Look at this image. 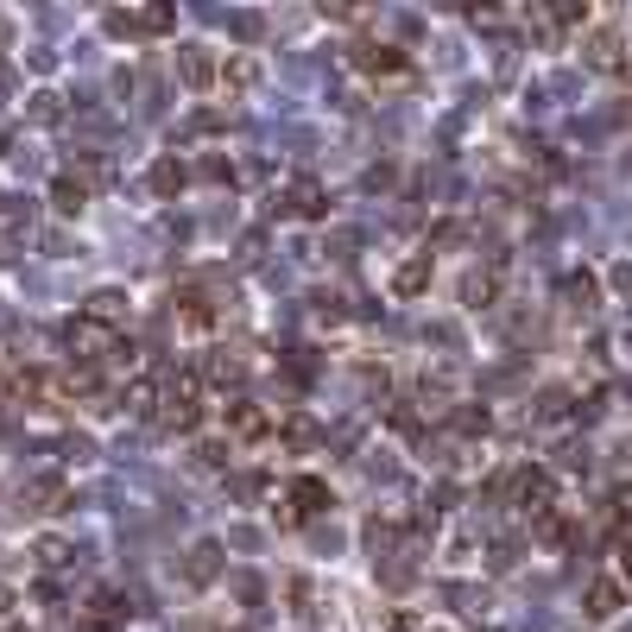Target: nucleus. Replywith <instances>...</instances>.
I'll use <instances>...</instances> for the list:
<instances>
[{
  "label": "nucleus",
  "instance_id": "nucleus-1",
  "mask_svg": "<svg viewBox=\"0 0 632 632\" xmlns=\"http://www.w3.org/2000/svg\"><path fill=\"white\" fill-rule=\"evenodd\" d=\"M285 500H292V506H285V519H316L323 506H329V487H323L316 474H297L292 487H285Z\"/></svg>",
  "mask_w": 632,
  "mask_h": 632
},
{
  "label": "nucleus",
  "instance_id": "nucleus-2",
  "mask_svg": "<svg viewBox=\"0 0 632 632\" xmlns=\"http://www.w3.org/2000/svg\"><path fill=\"white\" fill-rule=\"evenodd\" d=\"M178 77L190 82V89H209V82H216V51H209V45H184L178 51Z\"/></svg>",
  "mask_w": 632,
  "mask_h": 632
},
{
  "label": "nucleus",
  "instance_id": "nucleus-3",
  "mask_svg": "<svg viewBox=\"0 0 632 632\" xmlns=\"http://www.w3.org/2000/svg\"><path fill=\"white\" fill-rule=\"evenodd\" d=\"M285 209L316 221L323 209H329V203H323V184H316V178H292V184H285Z\"/></svg>",
  "mask_w": 632,
  "mask_h": 632
},
{
  "label": "nucleus",
  "instance_id": "nucleus-4",
  "mask_svg": "<svg viewBox=\"0 0 632 632\" xmlns=\"http://www.w3.org/2000/svg\"><path fill=\"white\" fill-rule=\"evenodd\" d=\"M582 58H589L594 70H608V77H620V70H626V58H620V39H613V32H594V39L582 45Z\"/></svg>",
  "mask_w": 632,
  "mask_h": 632
},
{
  "label": "nucleus",
  "instance_id": "nucleus-5",
  "mask_svg": "<svg viewBox=\"0 0 632 632\" xmlns=\"http://www.w3.org/2000/svg\"><path fill=\"white\" fill-rule=\"evenodd\" d=\"M424 285H431V254H412V259L393 273V297H417Z\"/></svg>",
  "mask_w": 632,
  "mask_h": 632
},
{
  "label": "nucleus",
  "instance_id": "nucleus-6",
  "mask_svg": "<svg viewBox=\"0 0 632 632\" xmlns=\"http://www.w3.org/2000/svg\"><path fill=\"white\" fill-rule=\"evenodd\" d=\"M120 620H127V608H120L115 594H96V601L82 608V626H89V632H115Z\"/></svg>",
  "mask_w": 632,
  "mask_h": 632
},
{
  "label": "nucleus",
  "instance_id": "nucleus-7",
  "mask_svg": "<svg viewBox=\"0 0 632 632\" xmlns=\"http://www.w3.org/2000/svg\"><path fill=\"white\" fill-rule=\"evenodd\" d=\"M82 316H89V323H101V329H115L120 316H127V297H120V292H96Z\"/></svg>",
  "mask_w": 632,
  "mask_h": 632
},
{
  "label": "nucleus",
  "instance_id": "nucleus-8",
  "mask_svg": "<svg viewBox=\"0 0 632 632\" xmlns=\"http://www.w3.org/2000/svg\"><path fill=\"white\" fill-rule=\"evenodd\" d=\"M228 431H235V436H259V431H266V412H259L254 398H235V405H228Z\"/></svg>",
  "mask_w": 632,
  "mask_h": 632
},
{
  "label": "nucleus",
  "instance_id": "nucleus-9",
  "mask_svg": "<svg viewBox=\"0 0 632 632\" xmlns=\"http://www.w3.org/2000/svg\"><path fill=\"white\" fill-rule=\"evenodd\" d=\"M216 570H221V544H197V551H190V563H184V575H190V582H216Z\"/></svg>",
  "mask_w": 632,
  "mask_h": 632
},
{
  "label": "nucleus",
  "instance_id": "nucleus-10",
  "mask_svg": "<svg viewBox=\"0 0 632 632\" xmlns=\"http://www.w3.org/2000/svg\"><path fill=\"white\" fill-rule=\"evenodd\" d=\"M184 178H190V171H184L178 158H158V165H152V190H158V197H178Z\"/></svg>",
  "mask_w": 632,
  "mask_h": 632
},
{
  "label": "nucleus",
  "instance_id": "nucleus-11",
  "mask_svg": "<svg viewBox=\"0 0 632 632\" xmlns=\"http://www.w3.org/2000/svg\"><path fill=\"white\" fill-rule=\"evenodd\" d=\"M589 613H594V620H613V613H620V582H594V589H589Z\"/></svg>",
  "mask_w": 632,
  "mask_h": 632
},
{
  "label": "nucleus",
  "instance_id": "nucleus-12",
  "mask_svg": "<svg viewBox=\"0 0 632 632\" xmlns=\"http://www.w3.org/2000/svg\"><path fill=\"white\" fill-rule=\"evenodd\" d=\"M51 203H58L63 216H77V209H82V184H70V178H58V184H51Z\"/></svg>",
  "mask_w": 632,
  "mask_h": 632
},
{
  "label": "nucleus",
  "instance_id": "nucleus-13",
  "mask_svg": "<svg viewBox=\"0 0 632 632\" xmlns=\"http://www.w3.org/2000/svg\"><path fill=\"white\" fill-rule=\"evenodd\" d=\"M361 63H367V70H398V51H386V45H361Z\"/></svg>",
  "mask_w": 632,
  "mask_h": 632
},
{
  "label": "nucleus",
  "instance_id": "nucleus-14",
  "mask_svg": "<svg viewBox=\"0 0 632 632\" xmlns=\"http://www.w3.org/2000/svg\"><path fill=\"white\" fill-rule=\"evenodd\" d=\"M620 563H626V575H632V537H626V544H620Z\"/></svg>",
  "mask_w": 632,
  "mask_h": 632
},
{
  "label": "nucleus",
  "instance_id": "nucleus-15",
  "mask_svg": "<svg viewBox=\"0 0 632 632\" xmlns=\"http://www.w3.org/2000/svg\"><path fill=\"white\" fill-rule=\"evenodd\" d=\"M436 632H443V626H436Z\"/></svg>",
  "mask_w": 632,
  "mask_h": 632
}]
</instances>
